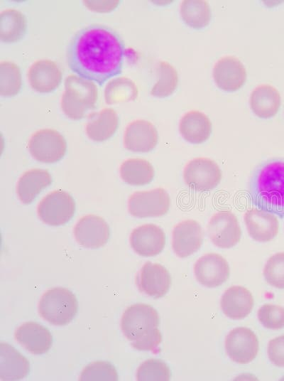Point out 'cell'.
Segmentation results:
<instances>
[{"label":"cell","instance_id":"21","mask_svg":"<svg viewBox=\"0 0 284 381\" xmlns=\"http://www.w3.org/2000/svg\"><path fill=\"white\" fill-rule=\"evenodd\" d=\"M16 340L33 354L40 355L48 352L53 344L50 332L36 322H26L15 331Z\"/></svg>","mask_w":284,"mask_h":381},{"label":"cell","instance_id":"24","mask_svg":"<svg viewBox=\"0 0 284 381\" xmlns=\"http://www.w3.org/2000/svg\"><path fill=\"white\" fill-rule=\"evenodd\" d=\"M250 107L256 116L261 119L274 117L279 110L281 97L273 86L263 84L256 87L251 93Z\"/></svg>","mask_w":284,"mask_h":381},{"label":"cell","instance_id":"22","mask_svg":"<svg viewBox=\"0 0 284 381\" xmlns=\"http://www.w3.org/2000/svg\"><path fill=\"white\" fill-rule=\"evenodd\" d=\"M220 306L223 313L231 319H243L252 311L251 292L241 286H232L222 296Z\"/></svg>","mask_w":284,"mask_h":381},{"label":"cell","instance_id":"32","mask_svg":"<svg viewBox=\"0 0 284 381\" xmlns=\"http://www.w3.org/2000/svg\"><path fill=\"white\" fill-rule=\"evenodd\" d=\"M158 80L151 90V95L155 97L164 98L170 96L175 90L178 82L176 69L169 63L161 60L157 68Z\"/></svg>","mask_w":284,"mask_h":381},{"label":"cell","instance_id":"2","mask_svg":"<svg viewBox=\"0 0 284 381\" xmlns=\"http://www.w3.org/2000/svg\"><path fill=\"white\" fill-rule=\"evenodd\" d=\"M248 195L257 208L284 215V159H269L256 167L250 179Z\"/></svg>","mask_w":284,"mask_h":381},{"label":"cell","instance_id":"17","mask_svg":"<svg viewBox=\"0 0 284 381\" xmlns=\"http://www.w3.org/2000/svg\"><path fill=\"white\" fill-rule=\"evenodd\" d=\"M166 242L164 231L155 224H145L135 228L130 236V244L138 254L154 257L160 254Z\"/></svg>","mask_w":284,"mask_h":381},{"label":"cell","instance_id":"4","mask_svg":"<svg viewBox=\"0 0 284 381\" xmlns=\"http://www.w3.org/2000/svg\"><path fill=\"white\" fill-rule=\"evenodd\" d=\"M78 303L75 294L67 289L55 287L46 291L40 298V316L55 326H65L75 317Z\"/></svg>","mask_w":284,"mask_h":381},{"label":"cell","instance_id":"12","mask_svg":"<svg viewBox=\"0 0 284 381\" xmlns=\"http://www.w3.org/2000/svg\"><path fill=\"white\" fill-rule=\"evenodd\" d=\"M193 269L196 279L208 288L222 285L230 274L227 261L215 252L207 253L200 257L195 262Z\"/></svg>","mask_w":284,"mask_h":381},{"label":"cell","instance_id":"16","mask_svg":"<svg viewBox=\"0 0 284 381\" xmlns=\"http://www.w3.org/2000/svg\"><path fill=\"white\" fill-rule=\"evenodd\" d=\"M170 284L169 272L158 263L146 262L137 276V285L140 291L155 299L164 296Z\"/></svg>","mask_w":284,"mask_h":381},{"label":"cell","instance_id":"13","mask_svg":"<svg viewBox=\"0 0 284 381\" xmlns=\"http://www.w3.org/2000/svg\"><path fill=\"white\" fill-rule=\"evenodd\" d=\"M200 224L192 219L178 222L172 232V248L176 256L185 258L198 251L203 242Z\"/></svg>","mask_w":284,"mask_h":381},{"label":"cell","instance_id":"28","mask_svg":"<svg viewBox=\"0 0 284 381\" xmlns=\"http://www.w3.org/2000/svg\"><path fill=\"white\" fill-rule=\"evenodd\" d=\"M27 21L24 14L16 9H6L0 14V40L3 43L20 41L26 35Z\"/></svg>","mask_w":284,"mask_h":381},{"label":"cell","instance_id":"15","mask_svg":"<svg viewBox=\"0 0 284 381\" xmlns=\"http://www.w3.org/2000/svg\"><path fill=\"white\" fill-rule=\"evenodd\" d=\"M212 74L217 86L226 92L238 90L246 79V70L244 64L232 55L219 58L214 65Z\"/></svg>","mask_w":284,"mask_h":381},{"label":"cell","instance_id":"40","mask_svg":"<svg viewBox=\"0 0 284 381\" xmlns=\"http://www.w3.org/2000/svg\"><path fill=\"white\" fill-rule=\"evenodd\" d=\"M84 5L89 10L96 12H110L119 5V1H84Z\"/></svg>","mask_w":284,"mask_h":381},{"label":"cell","instance_id":"29","mask_svg":"<svg viewBox=\"0 0 284 381\" xmlns=\"http://www.w3.org/2000/svg\"><path fill=\"white\" fill-rule=\"evenodd\" d=\"M122 180L131 186H144L150 183L155 176L153 165L148 161L140 158L129 159L120 166Z\"/></svg>","mask_w":284,"mask_h":381},{"label":"cell","instance_id":"23","mask_svg":"<svg viewBox=\"0 0 284 381\" xmlns=\"http://www.w3.org/2000/svg\"><path fill=\"white\" fill-rule=\"evenodd\" d=\"M212 124L209 118L198 110H190L180 119L179 131L182 138L189 143L200 144L210 136Z\"/></svg>","mask_w":284,"mask_h":381},{"label":"cell","instance_id":"27","mask_svg":"<svg viewBox=\"0 0 284 381\" xmlns=\"http://www.w3.org/2000/svg\"><path fill=\"white\" fill-rule=\"evenodd\" d=\"M119 126V117L112 108H104L92 116L85 131L87 136L94 141H104L111 138Z\"/></svg>","mask_w":284,"mask_h":381},{"label":"cell","instance_id":"11","mask_svg":"<svg viewBox=\"0 0 284 381\" xmlns=\"http://www.w3.org/2000/svg\"><path fill=\"white\" fill-rule=\"evenodd\" d=\"M225 349L234 362L247 364L253 361L258 351V340L250 328L237 327L231 330L225 339Z\"/></svg>","mask_w":284,"mask_h":381},{"label":"cell","instance_id":"1","mask_svg":"<svg viewBox=\"0 0 284 381\" xmlns=\"http://www.w3.org/2000/svg\"><path fill=\"white\" fill-rule=\"evenodd\" d=\"M125 45L110 27L91 24L79 30L71 38L66 58L76 75L102 86L121 74Z\"/></svg>","mask_w":284,"mask_h":381},{"label":"cell","instance_id":"8","mask_svg":"<svg viewBox=\"0 0 284 381\" xmlns=\"http://www.w3.org/2000/svg\"><path fill=\"white\" fill-rule=\"evenodd\" d=\"M38 215L45 224L60 226L68 222L75 213V202L68 193L56 190L43 198L38 206Z\"/></svg>","mask_w":284,"mask_h":381},{"label":"cell","instance_id":"6","mask_svg":"<svg viewBox=\"0 0 284 381\" xmlns=\"http://www.w3.org/2000/svg\"><path fill=\"white\" fill-rule=\"evenodd\" d=\"M182 176L189 188L195 191L205 192L214 189L219 184L222 173L214 160L197 157L185 165Z\"/></svg>","mask_w":284,"mask_h":381},{"label":"cell","instance_id":"38","mask_svg":"<svg viewBox=\"0 0 284 381\" xmlns=\"http://www.w3.org/2000/svg\"><path fill=\"white\" fill-rule=\"evenodd\" d=\"M268 355L269 360L278 367H284V335L276 337L268 342Z\"/></svg>","mask_w":284,"mask_h":381},{"label":"cell","instance_id":"31","mask_svg":"<svg viewBox=\"0 0 284 381\" xmlns=\"http://www.w3.org/2000/svg\"><path fill=\"white\" fill-rule=\"evenodd\" d=\"M104 95L107 104L127 102L137 99L138 89L131 79L126 77H117L107 82Z\"/></svg>","mask_w":284,"mask_h":381},{"label":"cell","instance_id":"39","mask_svg":"<svg viewBox=\"0 0 284 381\" xmlns=\"http://www.w3.org/2000/svg\"><path fill=\"white\" fill-rule=\"evenodd\" d=\"M162 336L160 330H157L152 334L142 338L135 343H131V346L138 350H153L160 344Z\"/></svg>","mask_w":284,"mask_h":381},{"label":"cell","instance_id":"14","mask_svg":"<svg viewBox=\"0 0 284 381\" xmlns=\"http://www.w3.org/2000/svg\"><path fill=\"white\" fill-rule=\"evenodd\" d=\"M74 235L81 246L97 249L106 244L109 239L110 230L102 218L88 215L78 220L74 228Z\"/></svg>","mask_w":284,"mask_h":381},{"label":"cell","instance_id":"36","mask_svg":"<svg viewBox=\"0 0 284 381\" xmlns=\"http://www.w3.org/2000/svg\"><path fill=\"white\" fill-rule=\"evenodd\" d=\"M263 276L272 286L284 289V252L275 253L267 260Z\"/></svg>","mask_w":284,"mask_h":381},{"label":"cell","instance_id":"26","mask_svg":"<svg viewBox=\"0 0 284 381\" xmlns=\"http://www.w3.org/2000/svg\"><path fill=\"white\" fill-rule=\"evenodd\" d=\"M52 181L47 170L33 168L25 172L17 183L16 192L20 200L25 204L31 203Z\"/></svg>","mask_w":284,"mask_h":381},{"label":"cell","instance_id":"30","mask_svg":"<svg viewBox=\"0 0 284 381\" xmlns=\"http://www.w3.org/2000/svg\"><path fill=\"white\" fill-rule=\"evenodd\" d=\"M180 16L189 27L200 30L209 25L212 14L209 5L204 0H184L180 8Z\"/></svg>","mask_w":284,"mask_h":381},{"label":"cell","instance_id":"34","mask_svg":"<svg viewBox=\"0 0 284 381\" xmlns=\"http://www.w3.org/2000/svg\"><path fill=\"white\" fill-rule=\"evenodd\" d=\"M170 370L165 363L158 359H149L138 368L136 379L138 381H168Z\"/></svg>","mask_w":284,"mask_h":381},{"label":"cell","instance_id":"37","mask_svg":"<svg viewBox=\"0 0 284 381\" xmlns=\"http://www.w3.org/2000/svg\"><path fill=\"white\" fill-rule=\"evenodd\" d=\"M258 318L266 328L277 330L284 328V308L266 304L258 311Z\"/></svg>","mask_w":284,"mask_h":381},{"label":"cell","instance_id":"18","mask_svg":"<svg viewBox=\"0 0 284 381\" xmlns=\"http://www.w3.org/2000/svg\"><path fill=\"white\" fill-rule=\"evenodd\" d=\"M158 141V131L149 121L136 119L128 124L124 132V147L133 152L152 151Z\"/></svg>","mask_w":284,"mask_h":381},{"label":"cell","instance_id":"3","mask_svg":"<svg viewBox=\"0 0 284 381\" xmlns=\"http://www.w3.org/2000/svg\"><path fill=\"white\" fill-rule=\"evenodd\" d=\"M65 91L60 100L62 112L74 120L82 119L95 107L98 89L92 81L70 75L65 80Z\"/></svg>","mask_w":284,"mask_h":381},{"label":"cell","instance_id":"25","mask_svg":"<svg viewBox=\"0 0 284 381\" xmlns=\"http://www.w3.org/2000/svg\"><path fill=\"white\" fill-rule=\"evenodd\" d=\"M30 370L28 360L13 347L6 343L0 344V378L17 380L24 378Z\"/></svg>","mask_w":284,"mask_h":381},{"label":"cell","instance_id":"7","mask_svg":"<svg viewBox=\"0 0 284 381\" xmlns=\"http://www.w3.org/2000/svg\"><path fill=\"white\" fill-rule=\"evenodd\" d=\"M28 150L38 161L55 163L66 154L67 142L63 136L53 129H42L34 132L28 141Z\"/></svg>","mask_w":284,"mask_h":381},{"label":"cell","instance_id":"20","mask_svg":"<svg viewBox=\"0 0 284 381\" xmlns=\"http://www.w3.org/2000/svg\"><path fill=\"white\" fill-rule=\"evenodd\" d=\"M244 220L249 235L257 242H269L278 233L279 221L272 213L251 208L245 212Z\"/></svg>","mask_w":284,"mask_h":381},{"label":"cell","instance_id":"33","mask_svg":"<svg viewBox=\"0 0 284 381\" xmlns=\"http://www.w3.org/2000/svg\"><path fill=\"white\" fill-rule=\"evenodd\" d=\"M22 86L21 70L17 64L9 60L0 63V95L13 97L19 93Z\"/></svg>","mask_w":284,"mask_h":381},{"label":"cell","instance_id":"35","mask_svg":"<svg viewBox=\"0 0 284 381\" xmlns=\"http://www.w3.org/2000/svg\"><path fill=\"white\" fill-rule=\"evenodd\" d=\"M80 380L83 381H116L117 372L110 363L105 361L94 362L88 365L82 372Z\"/></svg>","mask_w":284,"mask_h":381},{"label":"cell","instance_id":"19","mask_svg":"<svg viewBox=\"0 0 284 381\" xmlns=\"http://www.w3.org/2000/svg\"><path fill=\"white\" fill-rule=\"evenodd\" d=\"M28 80L33 90L39 93H50L61 83L62 72L53 60L41 59L35 61L28 70Z\"/></svg>","mask_w":284,"mask_h":381},{"label":"cell","instance_id":"5","mask_svg":"<svg viewBox=\"0 0 284 381\" xmlns=\"http://www.w3.org/2000/svg\"><path fill=\"white\" fill-rule=\"evenodd\" d=\"M160 318L157 311L150 305L136 304L124 312L121 327L128 340L135 343L157 330Z\"/></svg>","mask_w":284,"mask_h":381},{"label":"cell","instance_id":"9","mask_svg":"<svg viewBox=\"0 0 284 381\" xmlns=\"http://www.w3.org/2000/svg\"><path fill=\"white\" fill-rule=\"evenodd\" d=\"M170 205V195L163 188L135 192L128 203L130 214L141 218L163 216L168 212Z\"/></svg>","mask_w":284,"mask_h":381},{"label":"cell","instance_id":"10","mask_svg":"<svg viewBox=\"0 0 284 381\" xmlns=\"http://www.w3.org/2000/svg\"><path fill=\"white\" fill-rule=\"evenodd\" d=\"M207 231L212 242L224 249L235 246L241 236L238 219L230 210L215 213L207 223Z\"/></svg>","mask_w":284,"mask_h":381}]
</instances>
